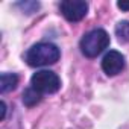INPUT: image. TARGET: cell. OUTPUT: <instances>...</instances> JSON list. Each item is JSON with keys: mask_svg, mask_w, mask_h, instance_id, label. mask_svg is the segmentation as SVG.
<instances>
[{"mask_svg": "<svg viewBox=\"0 0 129 129\" xmlns=\"http://www.w3.org/2000/svg\"><path fill=\"white\" fill-rule=\"evenodd\" d=\"M32 88L40 94H53L61 88V79L50 70H40L30 79Z\"/></svg>", "mask_w": 129, "mask_h": 129, "instance_id": "obj_3", "label": "cell"}, {"mask_svg": "<svg viewBox=\"0 0 129 129\" xmlns=\"http://www.w3.org/2000/svg\"><path fill=\"white\" fill-rule=\"evenodd\" d=\"M40 100H41V94L38 91H35L32 87L23 91V103L26 106H29V108L35 106L37 103H40Z\"/></svg>", "mask_w": 129, "mask_h": 129, "instance_id": "obj_7", "label": "cell"}, {"mask_svg": "<svg viewBox=\"0 0 129 129\" xmlns=\"http://www.w3.org/2000/svg\"><path fill=\"white\" fill-rule=\"evenodd\" d=\"M117 6L121 11H129V2H117Z\"/></svg>", "mask_w": 129, "mask_h": 129, "instance_id": "obj_10", "label": "cell"}, {"mask_svg": "<svg viewBox=\"0 0 129 129\" xmlns=\"http://www.w3.org/2000/svg\"><path fill=\"white\" fill-rule=\"evenodd\" d=\"M17 6L21 8L26 14H34V12L38 11L40 3L38 2H20V3H17Z\"/></svg>", "mask_w": 129, "mask_h": 129, "instance_id": "obj_9", "label": "cell"}, {"mask_svg": "<svg viewBox=\"0 0 129 129\" xmlns=\"http://www.w3.org/2000/svg\"><path fill=\"white\" fill-rule=\"evenodd\" d=\"M59 9L62 12V15L66 17L69 21H81L87 12H88V3L87 2H81V0H66L61 2Z\"/></svg>", "mask_w": 129, "mask_h": 129, "instance_id": "obj_4", "label": "cell"}, {"mask_svg": "<svg viewBox=\"0 0 129 129\" xmlns=\"http://www.w3.org/2000/svg\"><path fill=\"white\" fill-rule=\"evenodd\" d=\"M124 69V56L117 50H109L102 59V70L108 76H115Z\"/></svg>", "mask_w": 129, "mask_h": 129, "instance_id": "obj_5", "label": "cell"}, {"mask_svg": "<svg viewBox=\"0 0 129 129\" xmlns=\"http://www.w3.org/2000/svg\"><path fill=\"white\" fill-rule=\"evenodd\" d=\"M61 56L59 49L52 43L34 44L24 55V61L30 67H44L55 64Z\"/></svg>", "mask_w": 129, "mask_h": 129, "instance_id": "obj_1", "label": "cell"}, {"mask_svg": "<svg viewBox=\"0 0 129 129\" xmlns=\"http://www.w3.org/2000/svg\"><path fill=\"white\" fill-rule=\"evenodd\" d=\"M2 111H3V114H2V120H5V117H6V111H8V106H6V103H5V100H2Z\"/></svg>", "mask_w": 129, "mask_h": 129, "instance_id": "obj_11", "label": "cell"}, {"mask_svg": "<svg viewBox=\"0 0 129 129\" xmlns=\"http://www.w3.org/2000/svg\"><path fill=\"white\" fill-rule=\"evenodd\" d=\"M18 84V76L15 73H2V78H0V91L2 94L9 93L12 90H15Z\"/></svg>", "mask_w": 129, "mask_h": 129, "instance_id": "obj_6", "label": "cell"}, {"mask_svg": "<svg viewBox=\"0 0 129 129\" xmlns=\"http://www.w3.org/2000/svg\"><path fill=\"white\" fill-rule=\"evenodd\" d=\"M109 46V35L103 29H93L85 34L79 43L82 55L87 58H96Z\"/></svg>", "mask_w": 129, "mask_h": 129, "instance_id": "obj_2", "label": "cell"}, {"mask_svg": "<svg viewBox=\"0 0 129 129\" xmlns=\"http://www.w3.org/2000/svg\"><path fill=\"white\" fill-rule=\"evenodd\" d=\"M115 35L120 43H129V21L123 20L118 21L115 26Z\"/></svg>", "mask_w": 129, "mask_h": 129, "instance_id": "obj_8", "label": "cell"}]
</instances>
